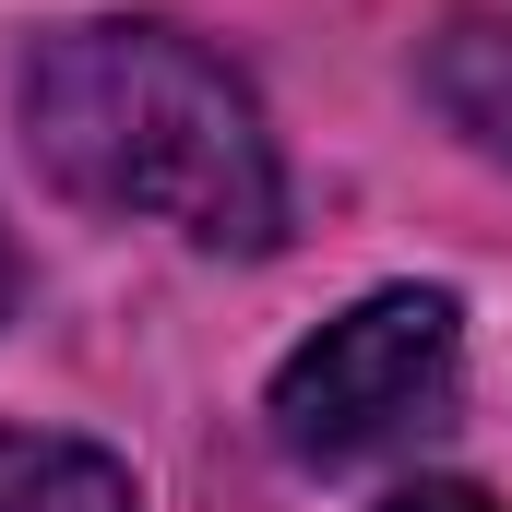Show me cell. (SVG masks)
Returning <instances> with one entry per match:
<instances>
[{
  "mask_svg": "<svg viewBox=\"0 0 512 512\" xmlns=\"http://www.w3.org/2000/svg\"><path fill=\"white\" fill-rule=\"evenodd\" d=\"M0 512H131V465L60 429H0Z\"/></svg>",
  "mask_w": 512,
  "mask_h": 512,
  "instance_id": "3",
  "label": "cell"
},
{
  "mask_svg": "<svg viewBox=\"0 0 512 512\" xmlns=\"http://www.w3.org/2000/svg\"><path fill=\"white\" fill-rule=\"evenodd\" d=\"M0 310H12V239H0Z\"/></svg>",
  "mask_w": 512,
  "mask_h": 512,
  "instance_id": "6",
  "label": "cell"
},
{
  "mask_svg": "<svg viewBox=\"0 0 512 512\" xmlns=\"http://www.w3.org/2000/svg\"><path fill=\"white\" fill-rule=\"evenodd\" d=\"M465 405V310L441 286H382L274 370V441L298 465H382L441 441Z\"/></svg>",
  "mask_w": 512,
  "mask_h": 512,
  "instance_id": "2",
  "label": "cell"
},
{
  "mask_svg": "<svg viewBox=\"0 0 512 512\" xmlns=\"http://www.w3.org/2000/svg\"><path fill=\"white\" fill-rule=\"evenodd\" d=\"M382 512H501V501H477V489H405V501H382Z\"/></svg>",
  "mask_w": 512,
  "mask_h": 512,
  "instance_id": "5",
  "label": "cell"
},
{
  "mask_svg": "<svg viewBox=\"0 0 512 512\" xmlns=\"http://www.w3.org/2000/svg\"><path fill=\"white\" fill-rule=\"evenodd\" d=\"M429 96H441V120L465 131V143H489L512 167V12L453 24V36L429 48Z\"/></svg>",
  "mask_w": 512,
  "mask_h": 512,
  "instance_id": "4",
  "label": "cell"
},
{
  "mask_svg": "<svg viewBox=\"0 0 512 512\" xmlns=\"http://www.w3.org/2000/svg\"><path fill=\"white\" fill-rule=\"evenodd\" d=\"M24 143L36 167L96 203L179 227L203 251H274L286 239V167L251 84L167 36V24H60L24 60Z\"/></svg>",
  "mask_w": 512,
  "mask_h": 512,
  "instance_id": "1",
  "label": "cell"
}]
</instances>
